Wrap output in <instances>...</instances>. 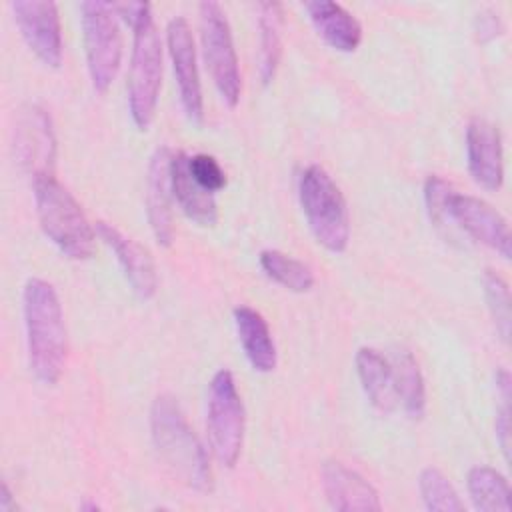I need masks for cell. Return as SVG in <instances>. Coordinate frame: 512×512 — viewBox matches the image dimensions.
Listing matches in <instances>:
<instances>
[{"mask_svg": "<svg viewBox=\"0 0 512 512\" xmlns=\"http://www.w3.org/2000/svg\"><path fill=\"white\" fill-rule=\"evenodd\" d=\"M10 10L28 48L50 68L62 64V26L50 0H14Z\"/></svg>", "mask_w": 512, "mask_h": 512, "instance_id": "cell-12", "label": "cell"}, {"mask_svg": "<svg viewBox=\"0 0 512 512\" xmlns=\"http://www.w3.org/2000/svg\"><path fill=\"white\" fill-rule=\"evenodd\" d=\"M0 510L2 512H14V510H18V504H16V500L12 498V492H10V488H8V484L4 482L2 484V490H0Z\"/></svg>", "mask_w": 512, "mask_h": 512, "instance_id": "cell-29", "label": "cell"}, {"mask_svg": "<svg viewBox=\"0 0 512 512\" xmlns=\"http://www.w3.org/2000/svg\"><path fill=\"white\" fill-rule=\"evenodd\" d=\"M470 500L480 512H510V484L492 466H472L466 476Z\"/></svg>", "mask_w": 512, "mask_h": 512, "instance_id": "cell-23", "label": "cell"}, {"mask_svg": "<svg viewBox=\"0 0 512 512\" xmlns=\"http://www.w3.org/2000/svg\"><path fill=\"white\" fill-rule=\"evenodd\" d=\"M388 360L394 372L398 406H402L408 418H422L426 410V386L416 358L410 350H396Z\"/></svg>", "mask_w": 512, "mask_h": 512, "instance_id": "cell-21", "label": "cell"}, {"mask_svg": "<svg viewBox=\"0 0 512 512\" xmlns=\"http://www.w3.org/2000/svg\"><path fill=\"white\" fill-rule=\"evenodd\" d=\"M284 12L280 2L258 4V28H260V50H258V72L264 86H268L278 70L282 56V24Z\"/></svg>", "mask_w": 512, "mask_h": 512, "instance_id": "cell-22", "label": "cell"}, {"mask_svg": "<svg viewBox=\"0 0 512 512\" xmlns=\"http://www.w3.org/2000/svg\"><path fill=\"white\" fill-rule=\"evenodd\" d=\"M172 178V194L178 202L180 210L198 226L210 228L218 220V204L214 192L202 188L188 170V154L174 152L170 164Z\"/></svg>", "mask_w": 512, "mask_h": 512, "instance_id": "cell-17", "label": "cell"}, {"mask_svg": "<svg viewBox=\"0 0 512 512\" xmlns=\"http://www.w3.org/2000/svg\"><path fill=\"white\" fill-rule=\"evenodd\" d=\"M116 18L118 16L112 12L110 2H80L88 76L92 88L100 94L108 92L122 62V34Z\"/></svg>", "mask_w": 512, "mask_h": 512, "instance_id": "cell-7", "label": "cell"}, {"mask_svg": "<svg viewBox=\"0 0 512 512\" xmlns=\"http://www.w3.org/2000/svg\"><path fill=\"white\" fill-rule=\"evenodd\" d=\"M258 260H260V266L266 272V276L290 292H308L316 282L314 272L308 264H304L302 260H296L280 250L266 248L260 252Z\"/></svg>", "mask_w": 512, "mask_h": 512, "instance_id": "cell-24", "label": "cell"}, {"mask_svg": "<svg viewBox=\"0 0 512 512\" xmlns=\"http://www.w3.org/2000/svg\"><path fill=\"white\" fill-rule=\"evenodd\" d=\"M246 412L230 370H218L208 384L206 434L218 464L232 468L242 452Z\"/></svg>", "mask_w": 512, "mask_h": 512, "instance_id": "cell-6", "label": "cell"}, {"mask_svg": "<svg viewBox=\"0 0 512 512\" xmlns=\"http://www.w3.org/2000/svg\"><path fill=\"white\" fill-rule=\"evenodd\" d=\"M200 10V42L206 68L220 98L234 108L242 92V76L226 12L218 2L206 0Z\"/></svg>", "mask_w": 512, "mask_h": 512, "instance_id": "cell-8", "label": "cell"}, {"mask_svg": "<svg viewBox=\"0 0 512 512\" xmlns=\"http://www.w3.org/2000/svg\"><path fill=\"white\" fill-rule=\"evenodd\" d=\"M298 198L316 242L330 252H344L350 242V216L332 176L318 164L306 166L298 178Z\"/></svg>", "mask_w": 512, "mask_h": 512, "instance_id": "cell-5", "label": "cell"}, {"mask_svg": "<svg viewBox=\"0 0 512 512\" xmlns=\"http://www.w3.org/2000/svg\"><path fill=\"white\" fill-rule=\"evenodd\" d=\"M446 220L458 224L470 238L492 248L504 260L510 258L512 240L508 222L486 200L470 194H458L454 190L446 202Z\"/></svg>", "mask_w": 512, "mask_h": 512, "instance_id": "cell-11", "label": "cell"}, {"mask_svg": "<svg viewBox=\"0 0 512 512\" xmlns=\"http://www.w3.org/2000/svg\"><path fill=\"white\" fill-rule=\"evenodd\" d=\"M482 286H484V298H486L490 316L494 320L496 332L500 334V338L504 342H508L510 340V326H512L508 284L500 274H496L492 270H486L484 278H482Z\"/></svg>", "mask_w": 512, "mask_h": 512, "instance_id": "cell-26", "label": "cell"}, {"mask_svg": "<svg viewBox=\"0 0 512 512\" xmlns=\"http://www.w3.org/2000/svg\"><path fill=\"white\" fill-rule=\"evenodd\" d=\"M322 488L330 508L338 512L382 510L378 490L362 474L338 460H326L322 464Z\"/></svg>", "mask_w": 512, "mask_h": 512, "instance_id": "cell-16", "label": "cell"}, {"mask_svg": "<svg viewBox=\"0 0 512 512\" xmlns=\"http://www.w3.org/2000/svg\"><path fill=\"white\" fill-rule=\"evenodd\" d=\"M356 374L370 404L380 412H392L398 408V396L394 386V372L390 360L376 348L362 346L356 356Z\"/></svg>", "mask_w": 512, "mask_h": 512, "instance_id": "cell-20", "label": "cell"}, {"mask_svg": "<svg viewBox=\"0 0 512 512\" xmlns=\"http://www.w3.org/2000/svg\"><path fill=\"white\" fill-rule=\"evenodd\" d=\"M188 170L192 178L206 190L218 192L226 186V174L220 166V162L210 154H194L188 156Z\"/></svg>", "mask_w": 512, "mask_h": 512, "instance_id": "cell-27", "label": "cell"}, {"mask_svg": "<svg viewBox=\"0 0 512 512\" xmlns=\"http://www.w3.org/2000/svg\"><path fill=\"white\" fill-rule=\"evenodd\" d=\"M418 488L424 506L430 512H462L464 502L460 500L452 482L436 466H426L418 474Z\"/></svg>", "mask_w": 512, "mask_h": 512, "instance_id": "cell-25", "label": "cell"}, {"mask_svg": "<svg viewBox=\"0 0 512 512\" xmlns=\"http://www.w3.org/2000/svg\"><path fill=\"white\" fill-rule=\"evenodd\" d=\"M34 202L44 236L70 260H88L94 252L96 230L76 198L54 178L32 180Z\"/></svg>", "mask_w": 512, "mask_h": 512, "instance_id": "cell-3", "label": "cell"}, {"mask_svg": "<svg viewBox=\"0 0 512 512\" xmlns=\"http://www.w3.org/2000/svg\"><path fill=\"white\" fill-rule=\"evenodd\" d=\"M28 368L44 386H54L66 366V322L54 286L42 278H28L22 292Z\"/></svg>", "mask_w": 512, "mask_h": 512, "instance_id": "cell-1", "label": "cell"}, {"mask_svg": "<svg viewBox=\"0 0 512 512\" xmlns=\"http://www.w3.org/2000/svg\"><path fill=\"white\" fill-rule=\"evenodd\" d=\"M150 436L160 460L182 484L202 494L212 492L214 476L208 452L174 396L160 394L154 398L150 408Z\"/></svg>", "mask_w": 512, "mask_h": 512, "instance_id": "cell-2", "label": "cell"}, {"mask_svg": "<svg viewBox=\"0 0 512 512\" xmlns=\"http://www.w3.org/2000/svg\"><path fill=\"white\" fill-rule=\"evenodd\" d=\"M452 192H454V188L444 178H440L436 174L426 178V182H424V202H426L430 220H434L436 224H442L446 220V202H448Z\"/></svg>", "mask_w": 512, "mask_h": 512, "instance_id": "cell-28", "label": "cell"}, {"mask_svg": "<svg viewBox=\"0 0 512 512\" xmlns=\"http://www.w3.org/2000/svg\"><path fill=\"white\" fill-rule=\"evenodd\" d=\"M318 36L338 52H354L362 42L360 22L338 2L312 0L304 4Z\"/></svg>", "mask_w": 512, "mask_h": 512, "instance_id": "cell-18", "label": "cell"}, {"mask_svg": "<svg viewBox=\"0 0 512 512\" xmlns=\"http://www.w3.org/2000/svg\"><path fill=\"white\" fill-rule=\"evenodd\" d=\"M132 30V56L126 80L128 108L136 128L148 130L156 116L162 88V42L148 2L142 4Z\"/></svg>", "mask_w": 512, "mask_h": 512, "instance_id": "cell-4", "label": "cell"}, {"mask_svg": "<svg viewBox=\"0 0 512 512\" xmlns=\"http://www.w3.org/2000/svg\"><path fill=\"white\" fill-rule=\"evenodd\" d=\"M96 232H98L100 240L114 252L132 292L140 300H150L158 290L156 264H154L150 252L142 244H138L134 238L126 236L114 224L98 222Z\"/></svg>", "mask_w": 512, "mask_h": 512, "instance_id": "cell-14", "label": "cell"}, {"mask_svg": "<svg viewBox=\"0 0 512 512\" xmlns=\"http://www.w3.org/2000/svg\"><path fill=\"white\" fill-rule=\"evenodd\" d=\"M172 150L158 146L148 162L146 176V218L156 242L168 248L174 240V210H172Z\"/></svg>", "mask_w": 512, "mask_h": 512, "instance_id": "cell-13", "label": "cell"}, {"mask_svg": "<svg viewBox=\"0 0 512 512\" xmlns=\"http://www.w3.org/2000/svg\"><path fill=\"white\" fill-rule=\"evenodd\" d=\"M232 314L238 340L250 366L262 374L272 372L278 362V352L264 316L250 306H236Z\"/></svg>", "mask_w": 512, "mask_h": 512, "instance_id": "cell-19", "label": "cell"}, {"mask_svg": "<svg viewBox=\"0 0 512 512\" xmlns=\"http://www.w3.org/2000/svg\"><path fill=\"white\" fill-rule=\"evenodd\" d=\"M14 154L18 166L32 178L54 176L56 136L50 114L38 104L20 108L14 128Z\"/></svg>", "mask_w": 512, "mask_h": 512, "instance_id": "cell-9", "label": "cell"}, {"mask_svg": "<svg viewBox=\"0 0 512 512\" xmlns=\"http://www.w3.org/2000/svg\"><path fill=\"white\" fill-rule=\"evenodd\" d=\"M166 44H168V54L172 60V70L176 76L184 114L192 124L200 126L204 120L202 84H200L194 36L184 16L170 18L166 26Z\"/></svg>", "mask_w": 512, "mask_h": 512, "instance_id": "cell-10", "label": "cell"}, {"mask_svg": "<svg viewBox=\"0 0 512 512\" xmlns=\"http://www.w3.org/2000/svg\"><path fill=\"white\" fill-rule=\"evenodd\" d=\"M466 158L472 180L486 190H500L504 182V152L498 128L474 118L466 128Z\"/></svg>", "mask_w": 512, "mask_h": 512, "instance_id": "cell-15", "label": "cell"}]
</instances>
